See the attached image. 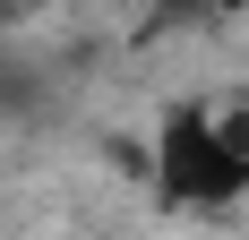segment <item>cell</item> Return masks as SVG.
Masks as SVG:
<instances>
[{
    "label": "cell",
    "instance_id": "cell-1",
    "mask_svg": "<svg viewBox=\"0 0 249 240\" xmlns=\"http://www.w3.org/2000/svg\"><path fill=\"white\" fill-rule=\"evenodd\" d=\"M155 197L172 215H232L249 197V146L232 137L224 103H172L155 120Z\"/></svg>",
    "mask_w": 249,
    "mask_h": 240
}]
</instances>
